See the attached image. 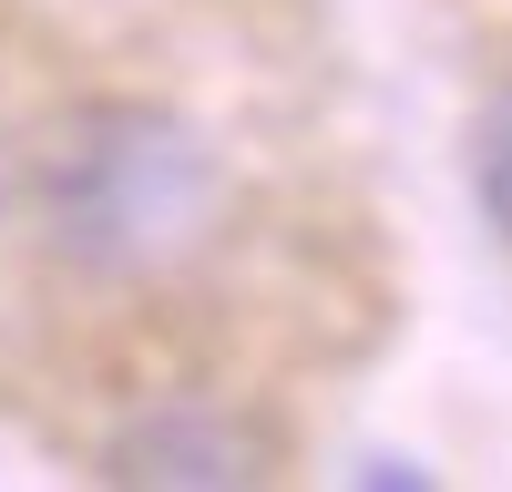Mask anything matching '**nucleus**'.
I'll return each mask as SVG.
<instances>
[{"mask_svg":"<svg viewBox=\"0 0 512 492\" xmlns=\"http://www.w3.org/2000/svg\"><path fill=\"white\" fill-rule=\"evenodd\" d=\"M216 216V154L154 103H93L41 154V226L72 267H175Z\"/></svg>","mask_w":512,"mask_h":492,"instance_id":"obj_1","label":"nucleus"},{"mask_svg":"<svg viewBox=\"0 0 512 492\" xmlns=\"http://www.w3.org/2000/svg\"><path fill=\"white\" fill-rule=\"evenodd\" d=\"M472 195H482V226L512 246V93H492L472 123Z\"/></svg>","mask_w":512,"mask_h":492,"instance_id":"obj_3","label":"nucleus"},{"mask_svg":"<svg viewBox=\"0 0 512 492\" xmlns=\"http://www.w3.org/2000/svg\"><path fill=\"white\" fill-rule=\"evenodd\" d=\"M277 472V431L226 400H154L103 441V482L123 492H246Z\"/></svg>","mask_w":512,"mask_h":492,"instance_id":"obj_2","label":"nucleus"}]
</instances>
